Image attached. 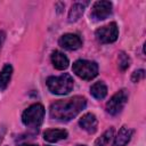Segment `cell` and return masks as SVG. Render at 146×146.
I'll return each instance as SVG.
<instances>
[{
  "instance_id": "obj_1",
  "label": "cell",
  "mask_w": 146,
  "mask_h": 146,
  "mask_svg": "<svg viewBox=\"0 0 146 146\" xmlns=\"http://www.w3.org/2000/svg\"><path fill=\"white\" fill-rule=\"evenodd\" d=\"M86 104L87 100L82 96H74L72 98L57 100L50 106V117L59 121H70L86 107Z\"/></svg>"
},
{
  "instance_id": "obj_2",
  "label": "cell",
  "mask_w": 146,
  "mask_h": 146,
  "mask_svg": "<svg viewBox=\"0 0 146 146\" xmlns=\"http://www.w3.org/2000/svg\"><path fill=\"white\" fill-rule=\"evenodd\" d=\"M73 86H74L73 78L67 73H64L59 76H49L47 79L48 89L56 95L68 94L73 89Z\"/></svg>"
},
{
  "instance_id": "obj_3",
  "label": "cell",
  "mask_w": 146,
  "mask_h": 146,
  "mask_svg": "<svg viewBox=\"0 0 146 146\" xmlns=\"http://www.w3.org/2000/svg\"><path fill=\"white\" fill-rule=\"evenodd\" d=\"M44 116V107L41 104H33L26 108L22 115L23 123L29 128H38Z\"/></svg>"
},
{
  "instance_id": "obj_4",
  "label": "cell",
  "mask_w": 146,
  "mask_h": 146,
  "mask_svg": "<svg viewBox=\"0 0 146 146\" xmlns=\"http://www.w3.org/2000/svg\"><path fill=\"white\" fill-rule=\"evenodd\" d=\"M73 72L83 80H91L98 74V65L91 60L79 59L73 64Z\"/></svg>"
},
{
  "instance_id": "obj_5",
  "label": "cell",
  "mask_w": 146,
  "mask_h": 146,
  "mask_svg": "<svg viewBox=\"0 0 146 146\" xmlns=\"http://www.w3.org/2000/svg\"><path fill=\"white\" fill-rule=\"evenodd\" d=\"M96 39L100 42V43H112L114 42L117 36H119V29L116 23L112 22L105 26L99 27L98 30H96L95 32Z\"/></svg>"
},
{
  "instance_id": "obj_6",
  "label": "cell",
  "mask_w": 146,
  "mask_h": 146,
  "mask_svg": "<svg viewBox=\"0 0 146 146\" xmlns=\"http://www.w3.org/2000/svg\"><path fill=\"white\" fill-rule=\"evenodd\" d=\"M128 100V94L125 90H120L115 95L112 96V98L107 102L106 104V111L111 115H116L119 114L122 108L124 107L125 103Z\"/></svg>"
},
{
  "instance_id": "obj_7",
  "label": "cell",
  "mask_w": 146,
  "mask_h": 146,
  "mask_svg": "<svg viewBox=\"0 0 146 146\" xmlns=\"http://www.w3.org/2000/svg\"><path fill=\"white\" fill-rule=\"evenodd\" d=\"M112 14V3L110 1H97L91 8L90 16L95 21H102L107 18Z\"/></svg>"
},
{
  "instance_id": "obj_8",
  "label": "cell",
  "mask_w": 146,
  "mask_h": 146,
  "mask_svg": "<svg viewBox=\"0 0 146 146\" xmlns=\"http://www.w3.org/2000/svg\"><path fill=\"white\" fill-rule=\"evenodd\" d=\"M59 46L63 47L64 49L67 50H75L79 49L82 46V40L78 34H73V33H66L64 35L60 36L59 41H58Z\"/></svg>"
},
{
  "instance_id": "obj_9",
  "label": "cell",
  "mask_w": 146,
  "mask_h": 146,
  "mask_svg": "<svg viewBox=\"0 0 146 146\" xmlns=\"http://www.w3.org/2000/svg\"><path fill=\"white\" fill-rule=\"evenodd\" d=\"M79 124L80 127L86 130L87 132L89 133H94L96 130H97V119L96 116L92 114V113H87L84 114L80 121H79Z\"/></svg>"
},
{
  "instance_id": "obj_10",
  "label": "cell",
  "mask_w": 146,
  "mask_h": 146,
  "mask_svg": "<svg viewBox=\"0 0 146 146\" xmlns=\"http://www.w3.org/2000/svg\"><path fill=\"white\" fill-rule=\"evenodd\" d=\"M43 138L47 141L56 143L60 139L67 138V131L64 129H48L43 132Z\"/></svg>"
},
{
  "instance_id": "obj_11",
  "label": "cell",
  "mask_w": 146,
  "mask_h": 146,
  "mask_svg": "<svg viewBox=\"0 0 146 146\" xmlns=\"http://www.w3.org/2000/svg\"><path fill=\"white\" fill-rule=\"evenodd\" d=\"M51 63L57 70H65L68 66V58L60 51L55 50L51 54Z\"/></svg>"
},
{
  "instance_id": "obj_12",
  "label": "cell",
  "mask_w": 146,
  "mask_h": 146,
  "mask_svg": "<svg viewBox=\"0 0 146 146\" xmlns=\"http://www.w3.org/2000/svg\"><path fill=\"white\" fill-rule=\"evenodd\" d=\"M131 136H132V130L127 128V127H122L120 129L117 136L115 137L112 146H125L129 143Z\"/></svg>"
},
{
  "instance_id": "obj_13",
  "label": "cell",
  "mask_w": 146,
  "mask_h": 146,
  "mask_svg": "<svg viewBox=\"0 0 146 146\" xmlns=\"http://www.w3.org/2000/svg\"><path fill=\"white\" fill-rule=\"evenodd\" d=\"M13 74V67L10 64H6L0 72V90H5L10 81Z\"/></svg>"
},
{
  "instance_id": "obj_14",
  "label": "cell",
  "mask_w": 146,
  "mask_h": 146,
  "mask_svg": "<svg viewBox=\"0 0 146 146\" xmlns=\"http://www.w3.org/2000/svg\"><path fill=\"white\" fill-rule=\"evenodd\" d=\"M90 94L97 99H103L107 95V87H106V84L104 82L98 81V82H96V83H94L91 86Z\"/></svg>"
},
{
  "instance_id": "obj_15",
  "label": "cell",
  "mask_w": 146,
  "mask_h": 146,
  "mask_svg": "<svg viewBox=\"0 0 146 146\" xmlns=\"http://www.w3.org/2000/svg\"><path fill=\"white\" fill-rule=\"evenodd\" d=\"M83 11H84V6L82 3H79V2L74 3L68 11V22H71V23L76 22L82 16Z\"/></svg>"
},
{
  "instance_id": "obj_16",
  "label": "cell",
  "mask_w": 146,
  "mask_h": 146,
  "mask_svg": "<svg viewBox=\"0 0 146 146\" xmlns=\"http://www.w3.org/2000/svg\"><path fill=\"white\" fill-rule=\"evenodd\" d=\"M113 133H114V129H113V128L107 129L99 138L96 139L95 146H108L111 139L113 138Z\"/></svg>"
},
{
  "instance_id": "obj_17",
  "label": "cell",
  "mask_w": 146,
  "mask_h": 146,
  "mask_svg": "<svg viewBox=\"0 0 146 146\" xmlns=\"http://www.w3.org/2000/svg\"><path fill=\"white\" fill-rule=\"evenodd\" d=\"M117 58H119V67H120V70L121 71H125L129 67V65H130V58H129V56L125 52L121 51L119 54V57Z\"/></svg>"
},
{
  "instance_id": "obj_18",
  "label": "cell",
  "mask_w": 146,
  "mask_h": 146,
  "mask_svg": "<svg viewBox=\"0 0 146 146\" xmlns=\"http://www.w3.org/2000/svg\"><path fill=\"white\" fill-rule=\"evenodd\" d=\"M145 78V71L144 70H138V71H135L131 75V80L132 82H139L141 79Z\"/></svg>"
},
{
  "instance_id": "obj_19",
  "label": "cell",
  "mask_w": 146,
  "mask_h": 146,
  "mask_svg": "<svg viewBox=\"0 0 146 146\" xmlns=\"http://www.w3.org/2000/svg\"><path fill=\"white\" fill-rule=\"evenodd\" d=\"M6 39V33L3 31H0V50H1V47L3 44V41Z\"/></svg>"
},
{
  "instance_id": "obj_20",
  "label": "cell",
  "mask_w": 146,
  "mask_h": 146,
  "mask_svg": "<svg viewBox=\"0 0 146 146\" xmlns=\"http://www.w3.org/2000/svg\"><path fill=\"white\" fill-rule=\"evenodd\" d=\"M2 136H3V130H1V131H0V141L2 140Z\"/></svg>"
},
{
  "instance_id": "obj_21",
  "label": "cell",
  "mask_w": 146,
  "mask_h": 146,
  "mask_svg": "<svg viewBox=\"0 0 146 146\" xmlns=\"http://www.w3.org/2000/svg\"><path fill=\"white\" fill-rule=\"evenodd\" d=\"M22 146H38V145H34V144H25V145H22Z\"/></svg>"
},
{
  "instance_id": "obj_22",
  "label": "cell",
  "mask_w": 146,
  "mask_h": 146,
  "mask_svg": "<svg viewBox=\"0 0 146 146\" xmlns=\"http://www.w3.org/2000/svg\"><path fill=\"white\" fill-rule=\"evenodd\" d=\"M76 146H86V145H76Z\"/></svg>"
},
{
  "instance_id": "obj_23",
  "label": "cell",
  "mask_w": 146,
  "mask_h": 146,
  "mask_svg": "<svg viewBox=\"0 0 146 146\" xmlns=\"http://www.w3.org/2000/svg\"><path fill=\"white\" fill-rule=\"evenodd\" d=\"M48 146H49V145H48Z\"/></svg>"
}]
</instances>
